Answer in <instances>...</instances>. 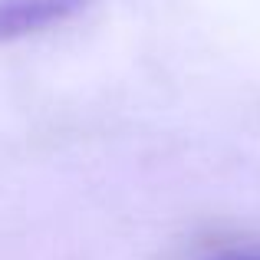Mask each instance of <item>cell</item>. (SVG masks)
Here are the masks:
<instances>
[{
	"label": "cell",
	"mask_w": 260,
	"mask_h": 260,
	"mask_svg": "<svg viewBox=\"0 0 260 260\" xmlns=\"http://www.w3.org/2000/svg\"><path fill=\"white\" fill-rule=\"evenodd\" d=\"M92 7L95 0H0V46L63 30Z\"/></svg>",
	"instance_id": "cell-1"
},
{
	"label": "cell",
	"mask_w": 260,
	"mask_h": 260,
	"mask_svg": "<svg viewBox=\"0 0 260 260\" xmlns=\"http://www.w3.org/2000/svg\"><path fill=\"white\" fill-rule=\"evenodd\" d=\"M204 260H260V247H228V250H217V254H211Z\"/></svg>",
	"instance_id": "cell-2"
}]
</instances>
